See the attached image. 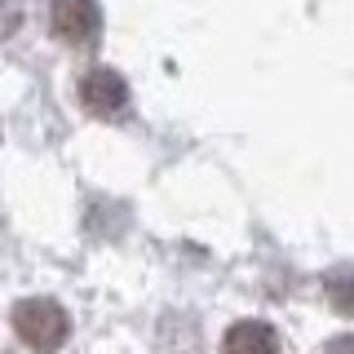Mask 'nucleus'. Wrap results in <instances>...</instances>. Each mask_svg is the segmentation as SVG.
<instances>
[{"instance_id": "f257e3e1", "label": "nucleus", "mask_w": 354, "mask_h": 354, "mask_svg": "<svg viewBox=\"0 0 354 354\" xmlns=\"http://www.w3.org/2000/svg\"><path fill=\"white\" fill-rule=\"evenodd\" d=\"M14 332L36 354H53V350H62L71 324H66V310L58 301H49V297H27V301L14 306Z\"/></svg>"}, {"instance_id": "f03ea898", "label": "nucleus", "mask_w": 354, "mask_h": 354, "mask_svg": "<svg viewBox=\"0 0 354 354\" xmlns=\"http://www.w3.org/2000/svg\"><path fill=\"white\" fill-rule=\"evenodd\" d=\"M53 31L66 44H93L102 31V9L97 0H53Z\"/></svg>"}, {"instance_id": "20e7f679", "label": "nucleus", "mask_w": 354, "mask_h": 354, "mask_svg": "<svg viewBox=\"0 0 354 354\" xmlns=\"http://www.w3.org/2000/svg\"><path fill=\"white\" fill-rule=\"evenodd\" d=\"M221 350L226 354H279V332L270 324H261V319H243V324L226 332Z\"/></svg>"}, {"instance_id": "7ed1b4c3", "label": "nucleus", "mask_w": 354, "mask_h": 354, "mask_svg": "<svg viewBox=\"0 0 354 354\" xmlns=\"http://www.w3.org/2000/svg\"><path fill=\"white\" fill-rule=\"evenodd\" d=\"M80 97H84V106L93 111V115H124V106H129V88L111 66H97V71L84 75Z\"/></svg>"}]
</instances>
